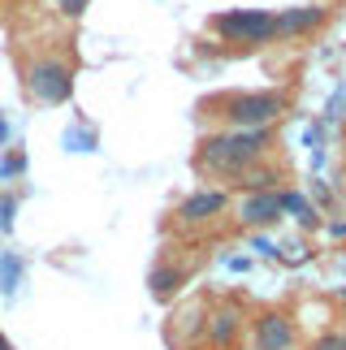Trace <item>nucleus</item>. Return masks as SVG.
Returning <instances> with one entry per match:
<instances>
[{
    "instance_id": "9",
    "label": "nucleus",
    "mask_w": 346,
    "mask_h": 350,
    "mask_svg": "<svg viewBox=\"0 0 346 350\" xmlns=\"http://www.w3.org/2000/svg\"><path fill=\"white\" fill-rule=\"evenodd\" d=\"M238 333H243V307H238V303H221L217 312L208 316V342L217 350H230L238 342Z\"/></svg>"
},
{
    "instance_id": "10",
    "label": "nucleus",
    "mask_w": 346,
    "mask_h": 350,
    "mask_svg": "<svg viewBox=\"0 0 346 350\" xmlns=\"http://www.w3.org/2000/svg\"><path fill=\"white\" fill-rule=\"evenodd\" d=\"M182 281H186L182 268H156V273H152V294L165 303V299H173V294L182 290Z\"/></svg>"
},
{
    "instance_id": "8",
    "label": "nucleus",
    "mask_w": 346,
    "mask_h": 350,
    "mask_svg": "<svg viewBox=\"0 0 346 350\" xmlns=\"http://www.w3.org/2000/svg\"><path fill=\"white\" fill-rule=\"evenodd\" d=\"M230 208V195L225 191H217V186H204V191H195L191 199H182V208H178V221L182 225H204V221H212V217H221V212Z\"/></svg>"
},
{
    "instance_id": "12",
    "label": "nucleus",
    "mask_w": 346,
    "mask_h": 350,
    "mask_svg": "<svg viewBox=\"0 0 346 350\" xmlns=\"http://www.w3.org/2000/svg\"><path fill=\"white\" fill-rule=\"evenodd\" d=\"M0 268H5V273H0V290L13 294L18 281H22V260H18V255H0Z\"/></svg>"
},
{
    "instance_id": "14",
    "label": "nucleus",
    "mask_w": 346,
    "mask_h": 350,
    "mask_svg": "<svg viewBox=\"0 0 346 350\" xmlns=\"http://www.w3.org/2000/svg\"><path fill=\"white\" fill-rule=\"evenodd\" d=\"M22 165H26L22 152H13V156L5 160V165H0V178H13V173H22Z\"/></svg>"
},
{
    "instance_id": "4",
    "label": "nucleus",
    "mask_w": 346,
    "mask_h": 350,
    "mask_svg": "<svg viewBox=\"0 0 346 350\" xmlns=\"http://www.w3.org/2000/svg\"><path fill=\"white\" fill-rule=\"evenodd\" d=\"M26 96L39 104H65L74 96V70L61 57H39L26 65Z\"/></svg>"
},
{
    "instance_id": "1",
    "label": "nucleus",
    "mask_w": 346,
    "mask_h": 350,
    "mask_svg": "<svg viewBox=\"0 0 346 350\" xmlns=\"http://www.w3.org/2000/svg\"><path fill=\"white\" fill-rule=\"evenodd\" d=\"M273 147L269 130H225L208 134L195 152V169L212 173V178H243L247 169H256Z\"/></svg>"
},
{
    "instance_id": "5",
    "label": "nucleus",
    "mask_w": 346,
    "mask_h": 350,
    "mask_svg": "<svg viewBox=\"0 0 346 350\" xmlns=\"http://www.w3.org/2000/svg\"><path fill=\"white\" fill-rule=\"evenodd\" d=\"M234 217L238 225H247V230H264V225H277L282 221V191H247L234 199Z\"/></svg>"
},
{
    "instance_id": "16",
    "label": "nucleus",
    "mask_w": 346,
    "mask_h": 350,
    "mask_svg": "<svg viewBox=\"0 0 346 350\" xmlns=\"http://www.w3.org/2000/svg\"><path fill=\"white\" fill-rule=\"evenodd\" d=\"M338 299H342V303H346V286H342V294H338Z\"/></svg>"
},
{
    "instance_id": "11",
    "label": "nucleus",
    "mask_w": 346,
    "mask_h": 350,
    "mask_svg": "<svg viewBox=\"0 0 346 350\" xmlns=\"http://www.w3.org/2000/svg\"><path fill=\"white\" fill-rule=\"evenodd\" d=\"M286 212H290V217H299L303 225H316V208L299 191H282V217H286Z\"/></svg>"
},
{
    "instance_id": "2",
    "label": "nucleus",
    "mask_w": 346,
    "mask_h": 350,
    "mask_svg": "<svg viewBox=\"0 0 346 350\" xmlns=\"http://www.w3.org/2000/svg\"><path fill=\"white\" fill-rule=\"evenodd\" d=\"M282 113H286L282 91H247V96L212 100V117H221L230 130H269Z\"/></svg>"
},
{
    "instance_id": "7",
    "label": "nucleus",
    "mask_w": 346,
    "mask_h": 350,
    "mask_svg": "<svg viewBox=\"0 0 346 350\" xmlns=\"http://www.w3.org/2000/svg\"><path fill=\"white\" fill-rule=\"evenodd\" d=\"M321 26H325V9H316V5H295V9L273 13V31H277V39H299V35L321 31Z\"/></svg>"
},
{
    "instance_id": "13",
    "label": "nucleus",
    "mask_w": 346,
    "mask_h": 350,
    "mask_svg": "<svg viewBox=\"0 0 346 350\" xmlns=\"http://www.w3.org/2000/svg\"><path fill=\"white\" fill-rule=\"evenodd\" d=\"M312 350H346V333H342V329L325 333V338H316V342H312Z\"/></svg>"
},
{
    "instance_id": "6",
    "label": "nucleus",
    "mask_w": 346,
    "mask_h": 350,
    "mask_svg": "<svg viewBox=\"0 0 346 350\" xmlns=\"http://www.w3.org/2000/svg\"><path fill=\"white\" fill-rule=\"evenodd\" d=\"M299 329L286 312H264L256 320V350H295Z\"/></svg>"
},
{
    "instance_id": "15",
    "label": "nucleus",
    "mask_w": 346,
    "mask_h": 350,
    "mask_svg": "<svg viewBox=\"0 0 346 350\" xmlns=\"http://www.w3.org/2000/svg\"><path fill=\"white\" fill-rule=\"evenodd\" d=\"M0 350H13V342L5 338V333H0Z\"/></svg>"
},
{
    "instance_id": "3",
    "label": "nucleus",
    "mask_w": 346,
    "mask_h": 350,
    "mask_svg": "<svg viewBox=\"0 0 346 350\" xmlns=\"http://www.w3.org/2000/svg\"><path fill=\"white\" fill-rule=\"evenodd\" d=\"M212 31H217L225 44H238V48H264V44L277 39L269 9H225V13L212 18Z\"/></svg>"
}]
</instances>
